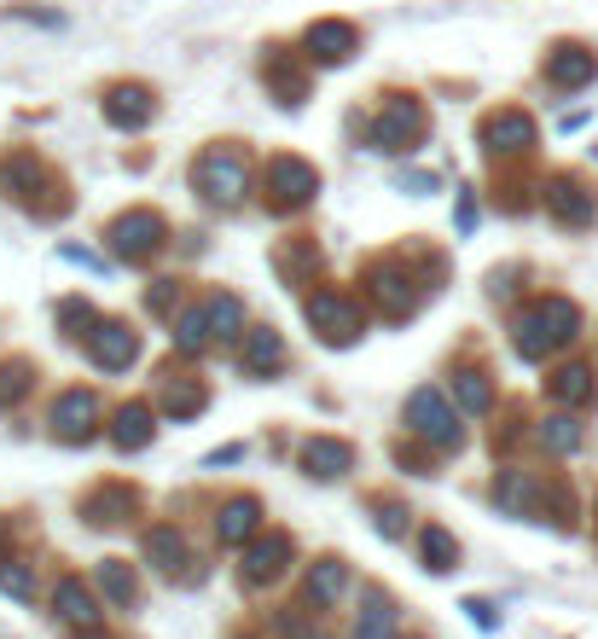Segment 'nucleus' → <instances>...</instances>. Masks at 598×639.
Instances as JSON below:
<instances>
[{
    "instance_id": "f257e3e1",
    "label": "nucleus",
    "mask_w": 598,
    "mask_h": 639,
    "mask_svg": "<svg viewBox=\"0 0 598 639\" xmlns=\"http://www.w3.org/2000/svg\"><path fill=\"white\" fill-rule=\"evenodd\" d=\"M192 192L210 210H238V204H245V192H250V158H245V146H238V140L203 146L198 163H192Z\"/></svg>"
},
{
    "instance_id": "f03ea898",
    "label": "nucleus",
    "mask_w": 598,
    "mask_h": 639,
    "mask_svg": "<svg viewBox=\"0 0 598 639\" xmlns=\"http://www.w3.org/2000/svg\"><path fill=\"white\" fill-rule=\"evenodd\" d=\"M320 192V170L309 158H297V151H273V158L262 163V204L273 215H297L309 210Z\"/></svg>"
},
{
    "instance_id": "7ed1b4c3",
    "label": "nucleus",
    "mask_w": 598,
    "mask_h": 639,
    "mask_svg": "<svg viewBox=\"0 0 598 639\" xmlns=\"http://www.w3.org/2000/svg\"><path fill=\"white\" fill-rule=\"evenodd\" d=\"M511 331H518V355L540 361L546 349L570 343L575 331H581V309H575L570 297H558V291H552V297H535V309H528Z\"/></svg>"
},
{
    "instance_id": "20e7f679",
    "label": "nucleus",
    "mask_w": 598,
    "mask_h": 639,
    "mask_svg": "<svg viewBox=\"0 0 598 639\" xmlns=\"http://www.w3.org/2000/svg\"><path fill=\"white\" fill-rule=\"evenodd\" d=\"M407 436L431 442L436 453H448V448L465 442V430H459V408H448V396H441L436 384H424V390L407 396Z\"/></svg>"
},
{
    "instance_id": "39448f33",
    "label": "nucleus",
    "mask_w": 598,
    "mask_h": 639,
    "mask_svg": "<svg viewBox=\"0 0 598 639\" xmlns=\"http://www.w3.org/2000/svg\"><path fill=\"white\" fill-rule=\"evenodd\" d=\"M361 285H366V297L378 302V314H389V320L419 309V291H413L419 279H413V267H407V250H396V256H372Z\"/></svg>"
},
{
    "instance_id": "423d86ee",
    "label": "nucleus",
    "mask_w": 598,
    "mask_h": 639,
    "mask_svg": "<svg viewBox=\"0 0 598 639\" xmlns=\"http://www.w3.org/2000/svg\"><path fill=\"white\" fill-rule=\"evenodd\" d=\"M105 239H111V250L123 262H151L169 245V222L151 204H134L128 215H116V222L105 227Z\"/></svg>"
},
{
    "instance_id": "0eeeda50",
    "label": "nucleus",
    "mask_w": 598,
    "mask_h": 639,
    "mask_svg": "<svg viewBox=\"0 0 598 639\" xmlns=\"http://www.w3.org/2000/svg\"><path fill=\"white\" fill-rule=\"evenodd\" d=\"M302 314H309V326L320 331L326 343H354L366 331V314H361V297L354 291H314L309 302H302Z\"/></svg>"
},
{
    "instance_id": "6e6552de",
    "label": "nucleus",
    "mask_w": 598,
    "mask_h": 639,
    "mask_svg": "<svg viewBox=\"0 0 598 639\" xmlns=\"http://www.w3.org/2000/svg\"><path fill=\"white\" fill-rule=\"evenodd\" d=\"M424 134H431V116H424V105H419L413 93H407V99H389V105L372 116L366 140L378 146V151H413Z\"/></svg>"
},
{
    "instance_id": "1a4fd4ad",
    "label": "nucleus",
    "mask_w": 598,
    "mask_h": 639,
    "mask_svg": "<svg viewBox=\"0 0 598 639\" xmlns=\"http://www.w3.org/2000/svg\"><path fill=\"white\" fill-rule=\"evenodd\" d=\"M297 559V541H290L285 529H267V535H250V552H245V569H238V581H245V593H262L290 569Z\"/></svg>"
},
{
    "instance_id": "9d476101",
    "label": "nucleus",
    "mask_w": 598,
    "mask_h": 639,
    "mask_svg": "<svg viewBox=\"0 0 598 639\" xmlns=\"http://www.w3.org/2000/svg\"><path fill=\"white\" fill-rule=\"evenodd\" d=\"M0 187H7V198H18L24 210L41 215V192H64V180H53V170L36 151H7L0 158Z\"/></svg>"
},
{
    "instance_id": "9b49d317",
    "label": "nucleus",
    "mask_w": 598,
    "mask_h": 639,
    "mask_svg": "<svg viewBox=\"0 0 598 639\" xmlns=\"http://www.w3.org/2000/svg\"><path fill=\"white\" fill-rule=\"evenodd\" d=\"M540 192H546L540 204H546V215H552L558 227H587L598 215V198H593V187L581 175H552Z\"/></svg>"
},
{
    "instance_id": "f8f14e48",
    "label": "nucleus",
    "mask_w": 598,
    "mask_h": 639,
    "mask_svg": "<svg viewBox=\"0 0 598 639\" xmlns=\"http://www.w3.org/2000/svg\"><path fill=\"white\" fill-rule=\"evenodd\" d=\"M82 343H88V361L99 373H123V366H134V355H140V331H134L128 320H99Z\"/></svg>"
},
{
    "instance_id": "ddd939ff",
    "label": "nucleus",
    "mask_w": 598,
    "mask_h": 639,
    "mask_svg": "<svg viewBox=\"0 0 598 639\" xmlns=\"http://www.w3.org/2000/svg\"><path fill=\"white\" fill-rule=\"evenodd\" d=\"M483 146L488 158H523L528 146H535V116L518 111V105H500L483 116Z\"/></svg>"
},
{
    "instance_id": "4468645a",
    "label": "nucleus",
    "mask_w": 598,
    "mask_h": 639,
    "mask_svg": "<svg viewBox=\"0 0 598 639\" xmlns=\"http://www.w3.org/2000/svg\"><path fill=\"white\" fill-rule=\"evenodd\" d=\"M540 76H546V88L575 93V88H587V82L598 76V53H593V47H581V41H558L552 53H546Z\"/></svg>"
},
{
    "instance_id": "2eb2a0df",
    "label": "nucleus",
    "mask_w": 598,
    "mask_h": 639,
    "mask_svg": "<svg viewBox=\"0 0 598 639\" xmlns=\"http://www.w3.org/2000/svg\"><path fill=\"white\" fill-rule=\"evenodd\" d=\"M53 611H59V622H64L71 634H94L99 622H105V611H99V599H94V587L82 581L76 569H71V576H59V587H53Z\"/></svg>"
},
{
    "instance_id": "dca6fc26",
    "label": "nucleus",
    "mask_w": 598,
    "mask_h": 639,
    "mask_svg": "<svg viewBox=\"0 0 598 639\" xmlns=\"http://www.w3.org/2000/svg\"><path fill=\"white\" fill-rule=\"evenodd\" d=\"M140 512V489H134V483H99V489L82 500V517H88L94 529H111V524H128V517Z\"/></svg>"
},
{
    "instance_id": "f3484780",
    "label": "nucleus",
    "mask_w": 598,
    "mask_h": 639,
    "mask_svg": "<svg viewBox=\"0 0 598 639\" xmlns=\"http://www.w3.org/2000/svg\"><path fill=\"white\" fill-rule=\"evenodd\" d=\"M94 425H99V396L94 390H64L59 401H53V436L59 442H88L94 436Z\"/></svg>"
},
{
    "instance_id": "a211bd4d",
    "label": "nucleus",
    "mask_w": 598,
    "mask_h": 639,
    "mask_svg": "<svg viewBox=\"0 0 598 639\" xmlns=\"http://www.w3.org/2000/svg\"><path fill=\"white\" fill-rule=\"evenodd\" d=\"M151 116H158V93H151L146 82H116V88H105V123L111 128H146Z\"/></svg>"
},
{
    "instance_id": "6ab92c4d",
    "label": "nucleus",
    "mask_w": 598,
    "mask_h": 639,
    "mask_svg": "<svg viewBox=\"0 0 598 639\" xmlns=\"http://www.w3.org/2000/svg\"><path fill=\"white\" fill-rule=\"evenodd\" d=\"M302 47H309V53H302L309 64H344L354 47H361V29L344 24V18H320V24H309Z\"/></svg>"
},
{
    "instance_id": "aec40b11",
    "label": "nucleus",
    "mask_w": 598,
    "mask_h": 639,
    "mask_svg": "<svg viewBox=\"0 0 598 639\" xmlns=\"http://www.w3.org/2000/svg\"><path fill=\"white\" fill-rule=\"evenodd\" d=\"M146 559H151V569H163L169 581H175V576H180V581H203L198 569H186V564H198V559L186 552V535H180L175 524H158V529L146 535Z\"/></svg>"
},
{
    "instance_id": "412c9836",
    "label": "nucleus",
    "mask_w": 598,
    "mask_h": 639,
    "mask_svg": "<svg viewBox=\"0 0 598 639\" xmlns=\"http://www.w3.org/2000/svg\"><path fill=\"white\" fill-rule=\"evenodd\" d=\"M262 82H273L279 105H302V88H309V59L285 53V47H267V53H262Z\"/></svg>"
},
{
    "instance_id": "4be33fe9",
    "label": "nucleus",
    "mask_w": 598,
    "mask_h": 639,
    "mask_svg": "<svg viewBox=\"0 0 598 639\" xmlns=\"http://www.w3.org/2000/svg\"><path fill=\"white\" fill-rule=\"evenodd\" d=\"M302 471L320 483H337L354 471V442H344V436H309L302 442Z\"/></svg>"
},
{
    "instance_id": "5701e85b",
    "label": "nucleus",
    "mask_w": 598,
    "mask_h": 639,
    "mask_svg": "<svg viewBox=\"0 0 598 639\" xmlns=\"http://www.w3.org/2000/svg\"><path fill=\"white\" fill-rule=\"evenodd\" d=\"M250 535H262V500H256V494H233L227 506L215 512V541L221 547H245Z\"/></svg>"
},
{
    "instance_id": "b1692460",
    "label": "nucleus",
    "mask_w": 598,
    "mask_h": 639,
    "mask_svg": "<svg viewBox=\"0 0 598 639\" xmlns=\"http://www.w3.org/2000/svg\"><path fill=\"white\" fill-rule=\"evenodd\" d=\"M401 634V611L384 587H361V616H354V639H396Z\"/></svg>"
},
{
    "instance_id": "393cba45",
    "label": "nucleus",
    "mask_w": 598,
    "mask_h": 639,
    "mask_svg": "<svg viewBox=\"0 0 598 639\" xmlns=\"http://www.w3.org/2000/svg\"><path fill=\"white\" fill-rule=\"evenodd\" d=\"M238 366H245L250 378H267L285 366V338L273 326H250L245 331V349H238Z\"/></svg>"
},
{
    "instance_id": "a878e982",
    "label": "nucleus",
    "mask_w": 598,
    "mask_h": 639,
    "mask_svg": "<svg viewBox=\"0 0 598 639\" xmlns=\"http://www.w3.org/2000/svg\"><path fill=\"white\" fill-rule=\"evenodd\" d=\"M535 500H540V477H535V471L506 465L500 477H494V506H506L518 517H535Z\"/></svg>"
},
{
    "instance_id": "bb28decb",
    "label": "nucleus",
    "mask_w": 598,
    "mask_h": 639,
    "mask_svg": "<svg viewBox=\"0 0 598 639\" xmlns=\"http://www.w3.org/2000/svg\"><path fill=\"white\" fill-rule=\"evenodd\" d=\"M158 396H163V413H175V418H192V413L210 408V384L192 378V373H175V366L163 373V390Z\"/></svg>"
},
{
    "instance_id": "cd10ccee",
    "label": "nucleus",
    "mask_w": 598,
    "mask_h": 639,
    "mask_svg": "<svg viewBox=\"0 0 598 639\" xmlns=\"http://www.w3.org/2000/svg\"><path fill=\"white\" fill-rule=\"evenodd\" d=\"M546 396H552L558 408H587V401H593V366L587 361L558 366V373L546 378Z\"/></svg>"
},
{
    "instance_id": "c85d7f7f",
    "label": "nucleus",
    "mask_w": 598,
    "mask_h": 639,
    "mask_svg": "<svg viewBox=\"0 0 598 639\" xmlns=\"http://www.w3.org/2000/svg\"><path fill=\"white\" fill-rule=\"evenodd\" d=\"M111 442L123 453H140L151 442V408H146V401H128V408L111 413Z\"/></svg>"
},
{
    "instance_id": "c756f323",
    "label": "nucleus",
    "mask_w": 598,
    "mask_h": 639,
    "mask_svg": "<svg viewBox=\"0 0 598 639\" xmlns=\"http://www.w3.org/2000/svg\"><path fill=\"white\" fill-rule=\"evenodd\" d=\"M419 559L431 576H448V569H459V541H453V529H441V524H424L419 529Z\"/></svg>"
},
{
    "instance_id": "7c9ffc66",
    "label": "nucleus",
    "mask_w": 598,
    "mask_h": 639,
    "mask_svg": "<svg viewBox=\"0 0 598 639\" xmlns=\"http://www.w3.org/2000/svg\"><path fill=\"white\" fill-rule=\"evenodd\" d=\"M349 593V564L344 559H314V569H309V604H337Z\"/></svg>"
},
{
    "instance_id": "2f4dec72",
    "label": "nucleus",
    "mask_w": 598,
    "mask_h": 639,
    "mask_svg": "<svg viewBox=\"0 0 598 639\" xmlns=\"http://www.w3.org/2000/svg\"><path fill=\"white\" fill-rule=\"evenodd\" d=\"M99 587H105V599L116 604V611H134V604H140V576H134L123 559L99 564Z\"/></svg>"
},
{
    "instance_id": "473e14b6",
    "label": "nucleus",
    "mask_w": 598,
    "mask_h": 639,
    "mask_svg": "<svg viewBox=\"0 0 598 639\" xmlns=\"http://www.w3.org/2000/svg\"><path fill=\"white\" fill-rule=\"evenodd\" d=\"M203 320H210V338L215 343H233V338H245V331H238V320H245V302H238L233 291H215L210 302H203Z\"/></svg>"
},
{
    "instance_id": "72a5a7b5",
    "label": "nucleus",
    "mask_w": 598,
    "mask_h": 639,
    "mask_svg": "<svg viewBox=\"0 0 598 639\" xmlns=\"http://www.w3.org/2000/svg\"><path fill=\"white\" fill-rule=\"evenodd\" d=\"M36 361H24V355H12V361H0V408H18V401L36 390Z\"/></svg>"
},
{
    "instance_id": "f704fd0d",
    "label": "nucleus",
    "mask_w": 598,
    "mask_h": 639,
    "mask_svg": "<svg viewBox=\"0 0 598 639\" xmlns=\"http://www.w3.org/2000/svg\"><path fill=\"white\" fill-rule=\"evenodd\" d=\"M453 396H459V408H465V413H488V408H494V384L476 373V366L453 373Z\"/></svg>"
},
{
    "instance_id": "c9c22d12",
    "label": "nucleus",
    "mask_w": 598,
    "mask_h": 639,
    "mask_svg": "<svg viewBox=\"0 0 598 639\" xmlns=\"http://www.w3.org/2000/svg\"><path fill=\"white\" fill-rule=\"evenodd\" d=\"M535 442H540L546 453H575V448H581V425H575L570 413H552V418L535 430Z\"/></svg>"
},
{
    "instance_id": "e433bc0d",
    "label": "nucleus",
    "mask_w": 598,
    "mask_h": 639,
    "mask_svg": "<svg viewBox=\"0 0 598 639\" xmlns=\"http://www.w3.org/2000/svg\"><path fill=\"white\" fill-rule=\"evenodd\" d=\"M59 326H64V338H71V343H82V338H88V331L99 326L94 302H82V297H64V302H59Z\"/></svg>"
},
{
    "instance_id": "4c0bfd02",
    "label": "nucleus",
    "mask_w": 598,
    "mask_h": 639,
    "mask_svg": "<svg viewBox=\"0 0 598 639\" xmlns=\"http://www.w3.org/2000/svg\"><path fill=\"white\" fill-rule=\"evenodd\" d=\"M203 326H210L203 309H186L180 314V326H175V349H180V355H203V349H210V331H203Z\"/></svg>"
},
{
    "instance_id": "58836bf2",
    "label": "nucleus",
    "mask_w": 598,
    "mask_h": 639,
    "mask_svg": "<svg viewBox=\"0 0 598 639\" xmlns=\"http://www.w3.org/2000/svg\"><path fill=\"white\" fill-rule=\"evenodd\" d=\"M372 512H378V535H389V541H401V535H407V517H413L396 494H378V500H372Z\"/></svg>"
},
{
    "instance_id": "ea45409f",
    "label": "nucleus",
    "mask_w": 598,
    "mask_h": 639,
    "mask_svg": "<svg viewBox=\"0 0 598 639\" xmlns=\"http://www.w3.org/2000/svg\"><path fill=\"white\" fill-rule=\"evenodd\" d=\"M302 267H320V250H314L309 239H297L290 250H279V274H285L290 285H302Z\"/></svg>"
},
{
    "instance_id": "a19ab883",
    "label": "nucleus",
    "mask_w": 598,
    "mask_h": 639,
    "mask_svg": "<svg viewBox=\"0 0 598 639\" xmlns=\"http://www.w3.org/2000/svg\"><path fill=\"white\" fill-rule=\"evenodd\" d=\"M0 587H7L12 599H36V576H29V564H18V559H0Z\"/></svg>"
},
{
    "instance_id": "79ce46f5",
    "label": "nucleus",
    "mask_w": 598,
    "mask_h": 639,
    "mask_svg": "<svg viewBox=\"0 0 598 639\" xmlns=\"http://www.w3.org/2000/svg\"><path fill=\"white\" fill-rule=\"evenodd\" d=\"M273 628H279V639H326L320 628H309V616H302V611H279V616H273Z\"/></svg>"
},
{
    "instance_id": "37998d69",
    "label": "nucleus",
    "mask_w": 598,
    "mask_h": 639,
    "mask_svg": "<svg viewBox=\"0 0 598 639\" xmlns=\"http://www.w3.org/2000/svg\"><path fill=\"white\" fill-rule=\"evenodd\" d=\"M465 611H471V622H476V628H494V611H488V599H471Z\"/></svg>"
},
{
    "instance_id": "c03bdc74",
    "label": "nucleus",
    "mask_w": 598,
    "mask_h": 639,
    "mask_svg": "<svg viewBox=\"0 0 598 639\" xmlns=\"http://www.w3.org/2000/svg\"><path fill=\"white\" fill-rule=\"evenodd\" d=\"M233 639H256V634H250V628H238V634H233Z\"/></svg>"
},
{
    "instance_id": "a18cd8bd",
    "label": "nucleus",
    "mask_w": 598,
    "mask_h": 639,
    "mask_svg": "<svg viewBox=\"0 0 598 639\" xmlns=\"http://www.w3.org/2000/svg\"><path fill=\"white\" fill-rule=\"evenodd\" d=\"M396 639H424V634H396Z\"/></svg>"
}]
</instances>
